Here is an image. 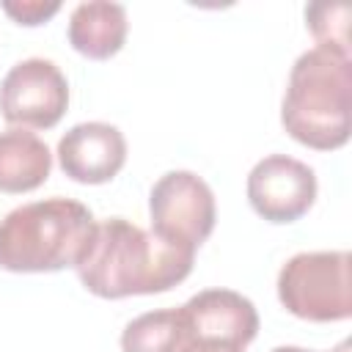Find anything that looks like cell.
Masks as SVG:
<instances>
[{
	"instance_id": "obj_1",
	"label": "cell",
	"mask_w": 352,
	"mask_h": 352,
	"mask_svg": "<svg viewBox=\"0 0 352 352\" xmlns=\"http://www.w3.org/2000/svg\"><path fill=\"white\" fill-rule=\"evenodd\" d=\"M192 261L195 250L170 245L124 217H110L96 223L74 270L91 294L121 300L173 289L192 272Z\"/></svg>"
},
{
	"instance_id": "obj_2",
	"label": "cell",
	"mask_w": 352,
	"mask_h": 352,
	"mask_svg": "<svg viewBox=\"0 0 352 352\" xmlns=\"http://www.w3.org/2000/svg\"><path fill=\"white\" fill-rule=\"evenodd\" d=\"M352 58L324 47L302 52L286 82L280 124L302 146L316 151L341 148L349 140Z\"/></svg>"
},
{
	"instance_id": "obj_3",
	"label": "cell",
	"mask_w": 352,
	"mask_h": 352,
	"mask_svg": "<svg viewBox=\"0 0 352 352\" xmlns=\"http://www.w3.org/2000/svg\"><path fill=\"white\" fill-rule=\"evenodd\" d=\"M91 209L72 198H44L0 220V267L8 272H58L77 267L94 236Z\"/></svg>"
},
{
	"instance_id": "obj_4",
	"label": "cell",
	"mask_w": 352,
	"mask_h": 352,
	"mask_svg": "<svg viewBox=\"0 0 352 352\" xmlns=\"http://www.w3.org/2000/svg\"><path fill=\"white\" fill-rule=\"evenodd\" d=\"M278 300L308 322H341L352 316V280L346 250H305L278 272Z\"/></svg>"
},
{
	"instance_id": "obj_5",
	"label": "cell",
	"mask_w": 352,
	"mask_h": 352,
	"mask_svg": "<svg viewBox=\"0 0 352 352\" xmlns=\"http://www.w3.org/2000/svg\"><path fill=\"white\" fill-rule=\"evenodd\" d=\"M148 214L154 236L198 250L209 239L217 220L214 192L192 170H168L151 187Z\"/></svg>"
},
{
	"instance_id": "obj_6",
	"label": "cell",
	"mask_w": 352,
	"mask_h": 352,
	"mask_svg": "<svg viewBox=\"0 0 352 352\" xmlns=\"http://www.w3.org/2000/svg\"><path fill=\"white\" fill-rule=\"evenodd\" d=\"M69 107V82L47 58H28L8 69L0 82V116L25 129L55 126Z\"/></svg>"
},
{
	"instance_id": "obj_7",
	"label": "cell",
	"mask_w": 352,
	"mask_h": 352,
	"mask_svg": "<svg viewBox=\"0 0 352 352\" xmlns=\"http://www.w3.org/2000/svg\"><path fill=\"white\" fill-rule=\"evenodd\" d=\"M192 349H245L258 333L256 305L234 289H204L182 305Z\"/></svg>"
},
{
	"instance_id": "obj_8",
	"label": "cell",
	"mask_w": 352,
	"mask_h": 352,
	"mask_svg": "<svg viewBox=\"0 0 352 352\" xmlns=\"http://www.w3.org/2000/svg\"><path fill=\"white\" fill-rule=\"evenodd\" d=\"M316 198V173L289 154H270L248 173V201L270 223L300 220Z\"/></svg>"
},
{
	"instance_id": "obj_9",
	"label": "cell",
	"mask_w": 352,
	"mask_h": 352,
	"mask_svg": "<svg viewBox=\"0 0 352 352\" xmlns=\"http://www.w3.org/2000/svg\"><path fill=\"white\" fill-rule=\"evenodd\" d=\"M60 170L80 184H104L126 162V140L118 126L85 121L58 140Z\"/></svg>"
},
{
	"instance_id": "obj_10",
	"label": "cell",
	"mask_w": 352,
	"mask_h": 352,
	"mask_svg": "<svg viewBox=\"0 0 352 352\" xmlns=\"http://www.w3.org/2000/svg\"><path fill=\"white\" fill-rule=\"evenodd\" d=\"M126 30V8L110 0L80 3L69 16V44L91 60L113 58L124 47Z\"/></svg>"
},
{
	"instance_id": "obj_11",
	"label": "cell",
	"mask_w": 352,
	"mask_h": 352,
	"mask_svg": "<svg viewBox=\"0 0 352 352\" xmlns=\"http://www.w3.org/2000/svg\"><path fill=\"white\" fill-rule=\"evenodd\" d=\"M52 154L47 143L19 126L0 132V192H30L47 182Z\"/></svg>"
},
{
	"instance_id": "obj_12",
	"label": "cell",
	"mask_w": 352,
	"mask_h": 352,
	"mask_svg": "<svg viewBox=\"0 0 352 352\" xmlns=\"http://www.w3.org/2000/svg\"><path fill=\"white\" fill-rule=\"evenodd\" d=\"M121 352H190L182 308H162L135 316L121 333Z\"/></svg>"
},
{
	"instance_id": "obj_13",
	"label": "cell",
	"mask_w": 352,
	"mask_h": 352,
	"mask_svg": "<svg viewBox=\"0 0 352 352\" xmlns=\"http://www.w3.org/2000/svg\"><path fill=\"white\" fill-rule=\"evenodd\" d=\"M349 19L352 8L346 3H311L305 8V25L316 38V47L349 55Z\"/></svg>"
},
{
	"instance_id": "obj_14",
	"label": "cell",
	"mask_w": 352,
	"mask_h": 352,
	"mask_svg": "<svg viewBox=\"0 0 352 352\" xmlns=\"http://www.w3.org/2000/svg\"><path fill=\"white\" fill-rule=\"evenodd\" d=\"M3 11L19 25H41L60 11L58 0H3Z\"/></svg>"
},
{
	"instance_id": "obj_15",
	"label": "cell",
	"mask_w": 352,
	"mask_h": 352,
	"mask_svg": "<svg viewBox=\"0 0 352 352\" xmlns=\"http://www.w3.org/2000/svg\"><path fill=\"white\" fill-rule=\"evenodd\" d=\"M272 352H311V349H302V346H275ZM336 352H346V346H341Z\"/></svg>"
},
{
	"instance_id": "obj_16",
	"label": "cell",
	"mask_w": 352,
	"mask_h": 352,
	"mask_svg": "<svg viewBox=\"0 0 352 352\" xmlns=\"http://www.w3.org/2000/svg\"><path fill=\"white\" fill-rule=\"evenodd\" d=\"M192 352H245V349H192Z\"/></svg>"
}]
</instances>
